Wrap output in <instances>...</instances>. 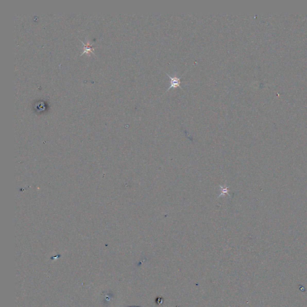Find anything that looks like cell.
Listing matches in <instances>:
<instances>
[{
  "label": "cell",
  "mask_w": 307,
  "mask_h": 307,
  "mask_svg": "<svg viewBox=\"0 0 307 307\" xmlns=\"http://www.w3.org/2000/svg\"><path fill=\"white\" fill-rule=\"evenodd\" d=\"M167 74L168 75V76H169V78L170 79L169 87V88L167 89V91H169L170 89L172 88H176V87H180L181 88V78H178V77L177 76L176 74L173 76H170L167 73ZM167 91H166V92H167Z\"/></svg>",
  "instance_id": "obj_1"
},
{
  "label": "cell",
  "mask_w": 307,
  "mask_h": 307,
  "mask_svg": "<svg viewBox=\"0 0 307 307\" xmlns=\"http://www.w3.org/2000/svg\"><path fill=\"white\" fill-rule=\"evenodd\" d=\"M157 303L158 304H162L163 302V299L161 297H158V298L157 299Z\"/></svg>",
  "instance_id": "obj_2"
},
{
  "label": "cell",
  "mask_w": 307,
  "mask_h": 307,
  "mask_svg": "<svg viewBox=\"0 0 307 307\" xmlns=\"http://www.w3.org/2000/svg\"><path fill=\"white\" fill-rule=\"evenodd\" d=\"M131 307H139V306H131Z\"/></svg>",
  "instance_id": "obj_3"
}]
</instances>
